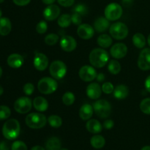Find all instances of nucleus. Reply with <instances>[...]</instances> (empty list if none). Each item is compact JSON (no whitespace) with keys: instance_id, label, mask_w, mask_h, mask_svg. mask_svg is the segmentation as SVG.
<instances>
[{"instance_id":"23","label":"nucleus","mask_w":150,"mask_h":150,"mask_svg":"<svg viewBox=\"0 0 150 150\" xmlns=\"http://www.w3.org/2000/svg\"><path fill=\"white\" fill-rule=\"evenodd\" d=\"M33 106L40 112L45 111L48 108V103L43 97H37L33 100Z\"/></svg>"},{"instance_id":"47","label":"nucleus","mask_w":150,"mask_h":150,"mask_svg":"<svg viewBox=\"0 0 150 150\" xmlns=\"http://www.w3.org/2000/svg\"><path fill=\"white\" fill-rule=\"evenodd\" d=\"M105 76L103 73H98V75H97L96 79L98 82H103L104 80H105Z\"/></svg>"},{"instance_id":"4","label":"nucleus","mask_w":150,"mask_h":150,"mask_svg":"<svg viewBox=\"0 0 150 150\" xmlns=\"http://www.w3.org/2000/svg\"><path fill=\"white\" fill-rule=\"evenodd\" d=\"M26 125L32 129L42 128L46 125L47 119L45 116L40 113H31L26 116Z\"/></svg>"},{"instance_id":"8","label":"nucleus","mask_w":150,"mask_h":150,"mask_svg":"<svg viewBox=\"0 0 150 150\" xmlns=\"http://www.w3.org/2000/svg\"><path fill=\"white\" fill-rule=\"evenodd\" d=\"M122 7L117 3H110L104 10L105 16L108 21H117L122 16Z\"/></svg>"},{"instance_id":"9","label":"nucleus","mask_w":150,"mask_h":150,"mask_svg":"<svg viewBox=\"0 0 150 150\" xmlns=\"http://www.w3.org/2000/svg\"><path fill=\"white\" fill-rule=\"evenodd\" d=\"M32 105L33 103L29 98L21 97L16 100L14 103V108L16 112L23 114L31 111Z\"/></svg>"},{"instance_id":"50","label":"nucleus","mask_w":150,"mask_h":150,"mask_svg":"<svg viewBox=\"0 0 150 150\" xmlns=\"http://www.w3.org/2000/svg\"><path fill=\"white\" fill-rule=\"evenodd\" d=\"M31 150H45L44 149L42 146H33V147L32 148V149Z\"/></svg>"},{"instance_id":"14","label":"nucleus","mask_w":150,"mask_h":150,"mask_svg":"<svg viewBox=\"0 0 150 150\" xmlns=\"http://www.w3.org/2000/svg\"><path fill=\"white\" fill-rule=\"evenodd\" d=\"M77 34L83 40H89L95 35V29L87 23H81L77 29Z\"/></svg>"},{"instance_id":"42","label":"nucleus","mask_w":150,"mask_h":150,"mask_svg":"<svg viewBox=\"0 0 150 150\" xmlns=\"http://www.w3.org/2000/svg\"><path fill=\"white\" fill-rule=\"evenodd\" d=\"M57 1L62 7H68L74 4L75 0H57Z\"/></svg>"},{"instance_id":"52","label":"nucleus","mask_w":150,"mask_h":150,"mask_svg":"<svg viewBox=\"0 0 150 150\" xmlns=\"http://www.w3.org/2000/svg\"><path fill=\"white\" fill-rule=\"evenodd\" d=\"M3 92H4V89H3L2 86L0 85V95H1L3 94Z\"/></svg>"},{"instance_id":"15","label":"nucleus","mask_w":150,"mask_h":150,"mask_svg":"<svg viewBox=\"0 0 150 150\" xmlns=\"http://www.w3.org/2000/svg\"><path fill=\"white\" fill-rule=\"evenodd\" d=\"M33 64L37 70L39 71H43L48 65V57L42 53L36 52L33 60Z\"/></svg>"},{"instance_id":"34","label":"nucleus","mask_w":150,"mask_h":150,"mask_svg":"<svg viewBox=\"0 0 150 150\" xmlns=\"http://www.w3.org/2000/svg\"><path fill=\"white\" fill-rule=\"evenodd\" d=\"M73 13H77L80 16H86L88 13V9L86 6L83 4H78L73 7Z\"/></svg>"},{"instance_id":"12","label":"nucleus","mask_w":150,"mask_h":150,"mask_svg":"<svg viewBox=\"0 0 150 150\" xmlns=\"http://www.w3.org/2000/svg\"><path fill=\"white\" fill-rule=\"evenodd\" d=\"M110 53H111V57H114V59H122L127 55V47L125 43L118 42L112 45Z\"/></svg>"},{"instance_id":"13","label":"nucleus","mask_w":150,"mask_h":150,"mask_svg":"<svg viewBox=\"0 0 150 150\" xmlns=\"http://www.w3.org/2000/svg\"><path fill=\"white\" fill-rule=\"evenodd\" d=\"M60 46L63 51L66 52H72L77 47V42L72 36L64 35L60 40Z\"/></svg>"},{"instance_id":"36","label":"nucleus","mask_w":150,"mask_h":150,"mask_svg":"<svg viewBox=\"0 0 150 150\" xmlns=\"http://www.w3.org/2000/svg\"><path fill=\"white\" fill-rule=\"evenodd\" d=\"M11 115L10 108L6 105H0V120H7Z\"/></svg>"},{"instance_id":"35","label":"nucleus","mask_w":150,"mask_h":150,"mask_svg":"<svg viewBox=\"0 0 150 150\" xmlns=\"http://www.w3.org/2000/svg\"><path fill=\"white\" fill-rule=\"evenodd\" d=\"M140 109L144 114H150V98H145L141 102Z\"/></svg>"},{"instance_id":"29","label":"nucleus","mask_w":150,"mask_h":150,"mask_svg":"<svg viewBox=\"0 0 150 150\" xmlns=\"http://www.w3.org/2000/svg\"><path fill=\"white\" fill-rule=\"evenodd\" d=\"M108 70L111 74L117 75L121 71V64L117 60L112 59L108 62Z\"/></svg>"},{"instance_id":"28","label":"nucleus","mask_w":150,"mask_h":150,"mask_svg":"<svg viewBox=\"0 0 150 150\" xmlns=\"http://www.w3.org/2000/svg\"><path fill=\"white\" fill-rule=\"evenodd\" d=\"M133 43L136 48H143L146 45V38L142 33H136L133 36Z\"/></svg>"},{"instance_id":"10","label":"nucleus","mask_w":150,"mask_h":150,"mask_svg":"<svg viewBox=\"0 0 150 150\" xmlns=\"http://www.w3.org/2000/svg\"><path fill=\"white\" fill-rule=\"evenodd\" d=\"M98 73L93 67L84 65L79 70V76L82 81L85 82H90L96 79Z\"/></svg>"},{"instance_id":"37","label":"nucleus","mask_w":150,"mask_h":150,"mask_svg":"<svg viewBox=\"0 0 150 150\" xmlns=\"http://www.w3.org/2000/svg\"><path fill=\"white\" fill-rule=\"evenodd\" d=\"M48 30V23L45 21H40L36 26V31L40 35H43Z\"/></svg>"},{"instance_id":"32","label":"nucleus","mask_w":150,"mask_h":150,"mask_svg":"<svg viewBox=\"0 0 150 150\" xmlns=\"http://www.w3.org/2000/svg\"><path fill=\"white\" fill-rule=\"evenodd\" d=\"M76 97L71 92H67L63 95L62 102L65 105H71L74 103Z\"/></svg>"},{"instance_id":"44","label":"nucleus","mask_w":150,"mask_h":150,"mask_svg":"<svg viewBox=\"0 0 150 150\" xmlns=\"http://www.w3.org/2000/svg\"><path fill=\"white\" fill-rule=\"evenodd\" d=\"M15 4L18 6H26L30 2L31 0H13Z\"/></svg>"},{"instance_id":"55","label":"nucleus","mask_w":150,"mask_h":150,"mask_svg":"<svg viewBox=\"0 0 150 150\" xmlns=\"http://www.w3.org/2000/svg\"><path fill=\"white\" fill-rule=\"evenodd\" d=\"M1 16H2V12H1V10L0 9V18H1Z\"/></svg>"},{"instance_id":"6","label":"nucleus","mask_w":150,"mask_h":150,"mask_svg":"<svg viewBox=\"0 0 150 150\" xmlns=\"http://www.w3.org/2000/svg\"><path fill=\"white\" fill-rule=\"evenodd\" d=\"M94 111L101 119L108 118L111 113V105L105 100H98L93 104Z\"/></svg>"},{"instance_id":"3","label":"nucleus","mask_w":150,"mask_h":150,"mask_svg":"<svg viewBox=\"0 0 150 150\" xmlns=\"http://www.w3.org/2000/svg\"><path fill=\"white\" fill-rule=\"evenodd\" d=\"M38 90L43 95H50L56 92L58 88V83L54 78L44 77L38 81Z\"/></svg>"},{"instance_id":"21","label":"nucleus","mask_w":150,"mask_h":150,"mask_svg":"<svg viewBox=\"0 0 150 150\" xmlns=\"http://www.w3.org/2000/svg\"><path fill=\"white\" fill-rule=\"evenodd\" d=\"M86 128L89 133H93V134H98L102 131L103 126L98 120L93 119V120H89L86 122Z\"/></svg>"},{"instance_id":"41","label":"nucleus","mask_w":150,"mask_h":150,"mask_svg":"<svg viewBox=\"0 0 150 150\" xmlns=\"http://www.w3.org/2000/svg\"><path fill=\"white\" fill-rule=\"evenodd\" d=\"M71 21L73 24L79 26V25L81 24L82 22L81 16H80L79 14H77V13H73L71 16Z\"/></svg>"},{"instance_id":"24","label":"nucleus","mask_w":150,"mask_h":150,"mask_svg":"<svg viewBox=\"0 0 150 150\" xmlns=\"http://www.w3.org/2000/svg\"><path fill=\"white\" fill-rule=\"evenodd\" d=\"M12 29V24L10 19L7 18H0V35L7 36L10 33Z\"/></svg>"},{"instance_id":"26","label":"nucleus","mask_w":150,"mask_h":150,"mask_svg":"<svg viewBox=\"0 0 150 150\" xmlns=\"http://www.w3.org/2000/svg\"><path fill=\"white\" fill-rule=\"evenodd\" d=\"M97 42L102 48H107L112 44V38L107 34H102L98 38Z\"/></svg>"},{"instance_id":"20","label":"nucleus","mask_w":150,"mask_h":150,"mask_svg":"<svg viewBox=\"0 0 150 150\" xmlns=\"http://www.w3.org/2000/svg\"><path fill=\"white\" fill-rule=\"evenodd\" d=\"M94 108L90 104H83L79 110V117L83 120H89L93 115Z\"/></svg>"},{"instance_id":"51","label":"nucleus","mask_w":150,"mask_h":150,"mask_svg":"<svg viewBox=\"0 0 150 150\" xmlns=\"http://www.w3.org/2000/svg\"><path fill=\"white\" fill-rule=\"evenodd\" d=\"M141 150H150V146H144Z\"/></svg>"},{"instance_id":"2","label":"nucleus","mask_w":150,"mask_h":150,"mask_svg":"<svg viewBox=\"0 0 150 150\" xmlns=\"http://www.w3.org/2000/svg\"><path fill=\"white\" fill-rule=\"evenodd\" d=\"M21 131L20 123L16 119L5 122L2 127V134L7 140H14L18 137Z\"/></svg>"},{"instance_id":"33","label":"nucleus","mask_w":150,"mask_h":150,"mask_svg":"<svg viewBox=\"0 0 150 150\" xmlns=\"http://www.w3.org/2000/svg\"><path fill=\"white\" fill-rule=\"evenodd\" d=\"M59 40V38L58 35L55 33H51L46 35L45 38V42L48 45L51 46V45H56L58 42Z\"/></svg>"},{"instance_id":"31","label":"nucleus","mask_w":150,"mask_h":150,"mask_svg":"<svg viewBox=\"0 0 150 150\" xmlns=\"http://www.w3.org/2000/svg\"><path fill=\"white\" fill-rule=\"evenodd\" d=\"M48 122L54 128H59L62 125V120L58 115H51L48 118Z\"/></svg>"},{"instance_id":"54","label":"nucleus","mask_w":150,"mask_h":150,"mask_svg":"<svg viewBox=\"0 0 150 150\" xmlns=\"http://www.w3.org/2000/svg\"><path fill=\"white\" fill-rule=\"evenodd\" d=\"M1 76H2V69L0 67V78L1 77Z\"/></svg>"},{"instance_id":"7","label":"nucleus","mask_w":150,"mask_h":150,"mask_svg":"<svg viewBox=\"0 0 150 150\" xmlns=\"http://www.w3.org/2000/svg\"><path fill=\"white\" fill-rule=\"evenodd\" d=\"M49 72L54 79L60 80L63 79L67 73V66L62 61L56 60L50 64Z\"/></svg>"},{"instance_id":"25","label":"nucleus","mask_w":150,"mask_h":150,"mask_svg":"<svg viewBox=\"0 0 150 150\" xmlns=\"http://www.w3.org/2000/svg\"><path fill=\"white\" fill-rule=\"evenodd\" d=\"M61 141L57 137H51L45 142L46 150H60L61 149Z\"/></svg>"},{"instance_id":"18","label":"nucleus","mask_w":150,"mask_h":150,"mask_svg":"<svg viewBox=\"0 0 150 150\" xmlns=\"http://www.w3.org/2000/svg\"><path fill=\"white\" fill-rule=\"evenodd\" d=\"M23 57L18 54H13L7 58V64L12 68H19L23 64Z\"/></svg>"},{"instance_id":"45","label":"nucleus","mask_w":150,"mask_h":150,"mask_svg":"<svg viewBox=\"0 0 150 150\" xmlns=\"http://www.w3.org/2000/svg\"><path fill=\"white\" fill-rule=\"evenodd\" d=\"M10 144L6 141H2L0 142V150H10Z\"/></svg>"},{"instance_id":"11","label":"nucleus","mask_w":150,"mask_h":150,"mask_svg":"<svg viewBox=\"0 0 150 150\" xmlns=\"http://www.w3.org/2000/svg\"><path fill=\"white\" fill-rule=\"evenodd\" d=\"M138 67L144 71L150 70V48H144L141 51L138 59Z\"/></svg>"},{"instance_id":"17","label":"nucleus","mask_w":150,"mask_h":150,"mask_svg":"<svg viewBox=\"0 0 150 150\" xmlns=\"http://www.w3.org/2000/svg\"><path fill=\"white\" fill-rule=\"evenodd\" d=\"M86 95L90 99L96 100L101 96L102 94V87H100L98 83H91L88 85L86 88Z\"/></svg>"},{"instance_id":"40","label":"nucleus","mask_w":150,"mask_h":150,"mask_svg":"<svg viewBox=\"0 0 150 150\" xmlns=\"http://www.w3.org/2000/svg\"><path fill=\"white\" fill-rule=\"evenodd\" d=\"M23 91L26 95H31L35 91V86L32 83H27L23 86Z\"/></svg>"},{"instance_id":"38","label":"nucleus","mask_w":150,"mask_h":150,"mask_svg":"<svg viewBox=\"0 0 150 150\" xmlns=\"http://www.w3.org/2000/svg\"><path fill=\"white\" fill-rule=\"evenodd\" d=\"M11 150H28V149L24 142L21 141H16L12 144Z\"/></svg>"},{"instance_id":"43","label":"nucleus","mask_w":150,"mask_h":150,"mask_svg":"<svg viewBox=\"0 0 150 150\" xmlns=\"http://www.w3.org/2000/svg\"><path fill=\"white\" fill-rule=\"evenodd\" d=\"M114 126V122L113 120H107L103 122V127L107 129V130H110V129L113 128Z\"/></svg>"},{"instance_id":"22","label":"nucleus","mask_w":150,"mask_h":150,"mask_svg":"<svg viewBox=\"0 0 150 150\" xmlns=\"http://www.w3.org/2000/svg\"><path fill=\"white\" fill-rule=\"evenodd\" d=\"M113 93H114V96L116 99H125L129 95V89L125 85L120 84L118 85L117 87L114 88V90Z\"/></svg>"},{"instance_id":"46","label":"nucleus","mask_w":150,"mask_h":150,"mask_svg":"<svg viewBox=\"0 0 150 150\" xmlns=\"http://www.w3.org/2000/svg\"><path fill=\"white\" fill-rule=\"evenodd\" d=\"M145 88H146V91L150 93V75L146 78V79L145 80Z\"/></svg>"},{"instance_id":"57","label":"nucleus","mask_w":150,"mask_h":150,"mask_svg":"<svg viewBox=\"0 0 150 150\" xmlns=\"http://www.w3.org/2000/svg\"><path fill=\"white\" fill-rule=\"evenodd\" d=\"M60 150H68V149H64V148H63V149H61Z\"/></svg>"},{"instance_id":"53","label":"nucleus","mask_w":150,"mask_h":150,"mask_svg":"<svg viewBox=\"0 0 150 150\" xmlns=\"http://www.w3.org/2000/svg\"><path fill=\"white\" fill-rule=\"evenodd\" d=\"M147 42H148V44H149V45L150 46V34L149 35V36H148V38H147Z\"/></svg>"},{"instance_id":"5","label":"nucleus","mask_w":150,"mask_h":150,"mask_svg":"<svg viewBox=\"0 0 150 150\" xmlns=\"http://www.w3.org/2000/svg\"><path fill=\"white\" fill-rule=\"evenodd\" d=\"M109 33L116 40H123L128 35L129 30L127 25L122 22H116L109 27Z\"/></svg>"},{"instance_id":"19","label":"nucleus","mask_w":150,"mask_h":150,"mask_svg":"<svg viewBox=\"0 0 150 150\" xmlns=\"http://www.w3.org/2000/svg\"><path fill=\"white\" fill-rule=\"evenodd\" d=\"M110 27L109 21L104 17H99L94 22V29L98 32H103Z\"/></svg>"},{"instance_id":"16","label":"nucleus","mask_w":150,"mask_h":150,"mask_svg":"<svg viewBox=\"0 0 150 150\" xmlns=\"http://www.w3.org/2000/svg\"><path fill=\"white\" fill-rule=\"evenodd\" d=\"M60 8L56 4H50L44 9L43 16L46 21H54L59 17Z\"/></svg>"},{"instance_id":"48","label":"nucleus","mask_w":150,"mask_h":150,"mask_svg":"<svg viewBox=\"0 0 150 150\" xmlns=\"http://www.w3.org/2000/svg\"><path fill=\"white\" fill-rule=\"evenodd\" d=\"M133 1L134 0H122V3L125 7H130L133 4Z\"/></svg>"},{"instance_id":"27","label":"nucleus","mask_w":150,"mask_h":150,"mask_svg":"<svg viewBox=\"0 0 150 150\" xmlns=\"http://www.w3.org/2000/svg\"><path fill=\"white\" fill-rule=\"evenodd\" d=\"M90 144L95 149H101L105 144V140L100 135H95L91 138Z\"/></svg>"},{"instance_id":"56","label":"nucleus","mask_w":150,"mask_h":150,"mask_svg":"<svg viewBox=\"0 0 150 150\" xmlns=\"http://www.w3.org/2000/svg\"><path fill=\"white\" fill-rule=\"evenodd\" d=\"M4 1V0H0V4H1V3H2Z\"/></svg>"},{"instance_id":"1","label":"nucleus","mask_w":150,"mask_h":150,"mask_svg":"<svg viewBox=\"0 0 150 150\" xmlns=\"http://www.w3.org/2000/svg\"><path fill=\"white\" fill-rule=\"evenodd\" d=\"M109 61V54L103 48H95L89 54V62L93 67L100 68Z\"/></svg>"},{"instance_id":"30","label":"nucleus","mask_w":150,"mask_h":150,"mask_svg":"<svg viewBox=\"0 0 150 150\" xmlns=\"http://www.w3.org/2000/svg\"><path fill=\"white\" fill-rule=\"evenodd\" d=\"M71 23V16L69 14L62 15L58 18V21H57V23L62 28L68 27Z\"/></svg>"},{"instance_id":"39","label":"nucleus","mask_w":150,"mask_h":150,"mask_svg":"<svg viewBox=\"0 0 150 150\" xmlns=\"http://www.w3.org/2000/svg\"><path fill=\"white\" fill-rule=\"evenodd\" d=\"M114 90V86L113 83L111 82H105L102 86V91L105 94L109 95V94L113 93Z\"/></svg>"},{"instance_id":"49","label":"nucleus","mask_w":150,"mask_h":150,"mask_svg":"<svg viewBox=\"0 0 150 150\" xmlns=\"http://www.w3.org/2000/svg\"><path fill=\"white\" fill-rule=\"evenodd\" d=\"M56 0H42V2L47 5H50V4H53L55 2Z\"/></svg>"}]
</instances>
